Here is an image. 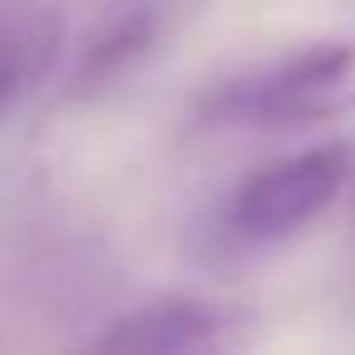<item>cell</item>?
Instances as JSON below:
<instances>
[{"instance_id":"7a4b0ae2","label":"cell","mask_w":355,"mask_h":355,"mask_svg":"<svg viewBox=\"0 0 355 355\" xmlns=\"http://www.w3.org/2000/svg\"><path fill=\"white\" fill-rule=\"evenodd\" d=\"M355 156L345 141H326L311 151H297L287 161L258 166L243 175L229 200L214 209L209 239L219 253H253L268 243H282L302 224H311L350 180Z\"/></svg>"},{"instance_id":"277c9868","label":"cell","mask_w":355,"mask_h":355,"mask_svg":"<svg viewBox=\"0 0 355 355\" xmlns=\"http://www.w3.org/2000/svg\"><path fill=\"white\" fill-rule=\"evenodd\" d=\"M166 30V0H98L64 64L59 98L88 103L151 59Z\"/></svg>"},{"instance_id":"5b68a950","label":"cell","mask_w":355,"mask_h":355,"mask_svg":"<svg viewBox=\"0 0 355 355\" xmlns=\"http://www.w3.org/2000/svg\"><path fill=\"white\" fill-rule=\"evenodd\" d=\"M64 49V20L40 0H6L0 6V117L15 107V98L54 73Z\"/></svg>"},{"instance_id":"3957f363","label":"cell","mask_w":355,"mask_h":355,"mask_svg":"<svg viewBox=\"0 0 355 355\" xmlns=\"http://www.w3.org/2000/svg\"><path fill=\"white\" fill-rule=\"evenodd\" d=\"M73 355H248V316L229 302L175 292L122 311Z\"/></svg>"},{"instance_id":"6da1fadb","label":"cell","mask_w":355,"mask_h":355,"mask_svg":"<svg viewBox=\"0 0 355 355\" xmlns=\"http://www.w3.org/2000/svg\"><path fill=\"white\" fill-rule=\"evenodd\" d=\"M340 112H355V35L311 44L272 69L224 78L214 93L200 98L205 127L287 132V127H311Z\"/></svg>"}]
</instances>
